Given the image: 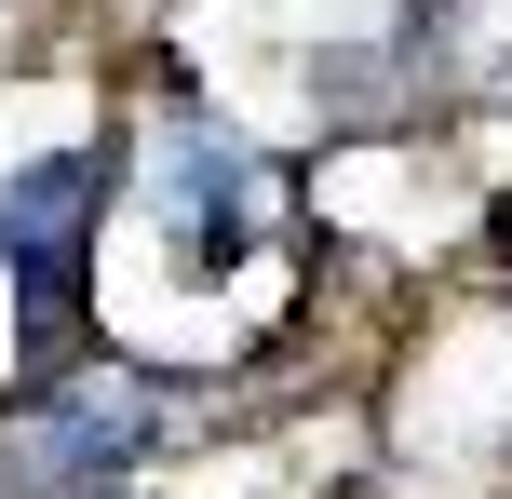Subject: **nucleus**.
<instances>
[{
	"label": "nucleus",
	"instance_id": "obj_3",
	"mask_svg": "<svg viewBox=\"0 0 512 499\" xmlns=\"http://www.w3.org/2000/svg\"><path fill=\"white\" fill-rule=\"evenodd\" d=\"M122 459H135V405H54V419H41V446H27V473H41V486H108V473H122Z\"/></svg>",
	"mask_w": 512,
	"mask_h": 499
},
{
	"label": "nucleus",
	"instance_id": "obj_1",
	"mask_svg": "<svg viewBox=\"0 0 512 499\" xmlns=\"http://www.w3.org/2000/svg\"><path fill=\"white\" fill-rule=\"evenodd\" d=\"M162 243H176L189 284L243 270V243H256V162L216 122H162Z\"/></svg>",
	"mask_w": 512,
	"mask_h": 499
},
{
	"label": "nucleus",
	"instance_id": "obj_2",
	"mask_svg": "<svg viewBox=\"0 0 512 499\" xmlns=\"http://www.w3.org/2000/svg\"><path fill=\"white\" fill-rule=\"evenodd\" d=\"M81 203H95V162H81V149L0 176V270L27 284V324H68V284H81Z\"/></svg>",
	"mask_w": 512,
	"mask_h": 499
}]
</instances>
